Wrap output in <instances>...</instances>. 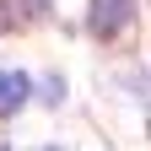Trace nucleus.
<instances>
[{"instance_id":"f257e3e1","label":"nucleus","mask_w":151,"mask_h":151,"mask_svg":"<svg viewBox=\"0 0 151 151\" xmlns=\"http://www.w3.org/2000/svg\"><path fill=\"white\" fill-rule=\"evenodd\" d=\"M129 16H135V0H92L86 6V27L97 38H113V32H124Z\"/></svg>"},{"instance_id":"f03ea898","label":"nucleus","mask_w":151,"mask_h":151,"mask_svg":"<svg viewBox=\"0 0 151 151\" xmlns=\"http://www.w3.org/2000/svg\"><path fill=\"white\" fill-rule=\"evenodd\" d=\"M43 16V0H0V27H27Z\"/></svg>"},{"instance_id":"7ed1b4c3","label":"nucleus","mask_w":151,"mask_h":151,"mask_svg":"<svg viewBox=\"0 0 151 151\" xmlns=\"http://www.w3.org/2000/svg\"><path fill=\"white\" fill-rule=\"evenodd\" d=\"M27 103V76L22 70H0V113H16Z\"/></svg>"},{"instance_id":"20e7f679","label":"nucleus","mask_w":151,"mask_h":151,"mask_svg":"<svg viewBox=\"0 0 151 151\" xmlns=\"http://www.w3.org/2000/svg\"><path fill=\"white\" fill-rule=\"evenodd\" d=\"M38 97H43V103H60V97H65V81H60V76H49V81H43V92H38Z\"/></svg>"}]
</instances>
